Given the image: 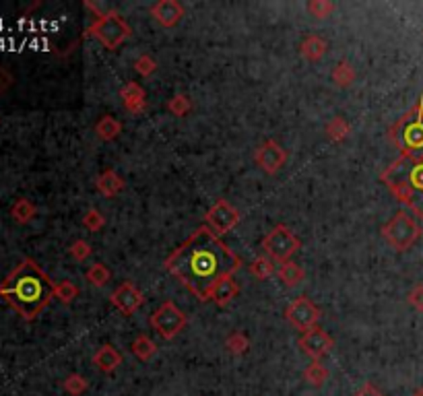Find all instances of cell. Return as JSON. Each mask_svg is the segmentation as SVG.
I'll return each mask as SVG.
<instances>
[{
    "label": "cell",
    "instance_id": "6da1fadb",
    "mask_svg": "<svg viewBox=\"0 0 423 396\" xmlns=\"http://www.w3.org/2000/svg\"><path fill=\"white\" fill-rule=\"evenodd\" d=\"M240 267V256L231 252L209 227H198L165 260V269L200 302L211 300L215 285L231 277Z\"/></svg>",
    "mask_w": 423,
    "mask_h": 396
},
{
    "label": "cell",
    "instance_id": "7a4b0ae2",
    "mask_svg": "<svg viewBox=\"0 0 423 396\" xmlns=\"http://www.w3.org/2000/svg\"><path fill=\"white\" fill-rule=\"evenodd\" d=\"M56 285L31 258H23L0 283V298L23 318L33 320L52 302Z\"/></svg>",
    "mask_w": 423,
    "mask_h": 396
},
{
    "label": "cell",
    "instance_id": "3957f363",
    "mask_svg": "<svg viewBox=\"0 0 423 396\" xmlns=\"http://www.w3.org/2000/svg\"><path fill=\"white\" fill-rule=\"evenodd\" d=\"M380 180L399 202L423 219V153L401 155L380 174Z\"/></svg>",
    "mask_w": 423,
    "mask_h": 396
},
{
    "label": "cell",
    "instance_id": "277c9868",
    "mask_svg": "<svg viewBox=\"0 0 423 396\" xmlns=\"http://www.w3.org/2000/svg\"><path fill=\"white\" fill-rule=\"evenodd\" d=\"M85 6L97 10V19L87 27V37H95L107 50H116L132 35V29L128 27V23L116 10L101 12L99 6H95L93 2H85Z\"/></svg>",
    "mask_w": 423,
    "mask_h": 396
},
{
    "label": "cell",
    "instance_id": "5b68a950",
    "mask_svg": "<svg viewBox=\"0 0 423 396\" xmlns=\"http://www.w3.org/2000/svg\"><path fill=\"white\" fill-rule=\"evenodd\" d=\"M391 140L401 149L403 155L423 153V95L391 128Z\"/></svg>",
    "mask_w": 423,
    "mask_h": 396
},
{
    "label": "cell",
    "instance_id": "8992f818",
    "mask_svg": "<svg viewBox=\"0 0 423 396\" xmlns=\"http://www.w3.org/2000/svg\"><path fill=\"white\" fill-rule=\"evenodd\" d=\"M382 236H384V240L389 242L391 248H395L397 252H405L422 238V227L409 213L399 211L382 227Z\"/></svg>",
    "mask_w": 423,
    "mask_h": 396
},
{
    "label": "cell",
    "instance_id": "52a82bcc",
    "mask_svg": "<svg viewBox=\"0 0 423 396\" xmlns=\"http://www.w3.org/2000/svg\"><path fill=\"white\" fill-rule=\"evenodd\" d=\"M300 248H302L300 238L287 225H277L262 240V250L269 254L273 262H281V264L287 262Z\"/></svg>",
    "mask_w": 423,
    "mask_h": 396
},
{
    "label": "cell",
    "instance_id": "ba28073f",
    "mask_svg": "<svg viewBox=\"0 0 423 396\" xmlns=\"http://www.w3.org/2000/svg\"><path fill=\"white\" fill-rule=\"evenodd\" d=\"M188 320H186V314L174 304V302H163L153 314H151V326L153 331L165 339V341H172L176 339L184 329H186Z\"/></svg>",
    "mask_w": 423,
    "mask_h": 396
},
{
    "label": "cell",
    "instance_id": "9c48e42d",
    "mask_svg": "<svg viewBox=\"0 0 423 396\" xmlns=\"http://www.w3.org/2000/svg\"><path fill=\"white\" fill-rule=\"evenodd\" d=\"M285 316H287L289 324L304 335V333L316 329V324L320 320V310L312 300H308L306 295H300L287 306Z\"/></svg>",
    "mask_w": 423,
    "mask_h": 396
},
{
    "label": "cell",
    "instance_id": "30bf717a",
    "mask_svg": "<svg viewBox=\"0 0 423 396\" xmlns=\"http://www.w3.org/2000/svg\"><path fill=\"white\" fill-rule=\"evenodd\" d=\"M207 221V227L215 233V236H223V233H229L238 223H240V211L229 205L225 198H219L207 213L205 217Z\"/></svg>",
    "mask_w": 423,
    "mask_h": 396
},
{
    "label": "cell",
    "instance_id": "8fae6325",
    "mask_svg": "<svg viewBox=\"0 0 423 396\" xmlns=\"http://www.w3.org/2000/svg\"><path fill=\"white\" fill-rule=\"evenodd\" d=\"M298 345H300V349H302L308 357H312V362H320V359L333 349L335 341H333L322 329L316 326V329L304 333V335L300 337Z\"/></svg>",
    "mask_w": 423,
    "mask_h": 396
},
{
    "label": "cell",
    "instance_id": "7c38bea8",
    "mask_svg": "<svg viewBox=\"0 0 423 396\" xmlns=\"http://www.w3.org/2000/svg\"><path fill=\"white\" fill-rule=\"evenodd\" d=\"M110 302L114 308H118L124 316H130L134 314L143 304H145V298L141 293V289L136 285H132L130 281H124L122 285L116 287V291L110 295Z\"/></svg>",
    "mask_w": 423,
    "mask_h": 396
},
{
    "label": "cell",
    "instance_id": "4fadbf2b",
    "mask_svg": "<svg viewBox=\"0 0 423 396\" xmlns=\"http://www.w3.org/2000/svg\"><path fill=\"white\" fill-rule=\"evenodd\" d=\"M254 159H256V165H258L262 171H267V174H277V171L287 163V151H285L279 143L267 140L265 145L258 147Z\"/></svg>",
    "mask_w": 423,
    "mask_h": 396
},
{
    "label": "cell",
    "instance_id": "5bb4252c",
    "mask_svg": "<svg viewBox=\"0 0 423 396\" xmlns=\"http://www.w3.org/2000/svg\"><path fill=\"white\" fill-rule=\"evenodd\" d=\"M151 17L163 25V27H174L180 23V19L184 17V6L178 0H159L149 8Z\"/></svg>",
    "mask_w": 423,
    "mask_h": 396
},
{
    "label": "cell",
    "instance_id": "9a60e30c",
    "mask_svg": "<svg viewBox=\"0 0 423 396\" xmlns=\"http://www.w3.org/2000/svg\"><path fill=\"white\" fill-rule=\"evenodd\" d=\"M120 97L124 101V107L130 114H143L147 110V95H145V89L138 83H126L120 89Z\"/></svg>",
    "mask_w": 423,
    "mask_h": 396
},
{
    "label": "cell",
    "instance_id": "2e32d148",
    "mask_svg": "<svg viewBox=\"0 0 423 396\" xmlns=\"http://www.w3.org/2000/svg\"><path fill=\"white\" fill-rule=\"evenodd\" d=\"M93 364L99 372L103 374H112L122 366V353L118 349H114L112 345H103L95 351L93 355Z\"/></svg>",
    "mask_w": 423,
    "mask_h": 396
},
{
    "label": "cell",
    "instance_id": "e0dca14e",
    "mask_svg": "<svg viewBox=\"0 0 423 396\" xmlns=\"http://www.w3.org/2000/svg\"><path fill=\"white\" fill-rule=\"evenodd\" d=\"M95 188H97L103 196H116L118 192L124 190V178H122L118 171H114V169H105V171L97 178Z\"/></svg>",
    "mask_w": 423,
    "mask_h": 396
},
{
    "label": "cell",
    "instance_id": "ac0fdd59",
    "mask_svg": "<svg viewBox=\"0 0 423 396\" xmlns=\"http://www.w3.org/2000/svg\"><path fill=\"white\" fill-rule=\"evenodd\" d=\"M238 293H240L238 283H236L231 277H227V279H223V281H219V283L215 285V289H213V293H211V300H213L217 306L225 308L234 298H238Z\"/></svg>",
    "mask_w": 423,
    "mask_h": 396
},
{
    "label": "cell",
    "instance_id": "d6986e66",
    "mask_svg": "<svg viewBox=\"0 0 423 396\" xmlns=\"http://www.w3.org/2000/svg\"><path fill=\"white\" fill-rule=\"evenodd\" d=\"M300 50H302V54H304L306 60L318 62V60L324 56V52H327V41H324L322 37H318V35H308V37L302 41Z\"/></svg>",
    "mask_w": 423,
    "mask_h": 396
},
{
    "label": "cell",
    "instance_id": "ffe728a7",
    "mask_svg": "<svg viewBox=\"0 0 423 396\" xmlns=\"http://www.w3.org/2000/svg\"><path fill=\"white\" fill-rule=\"evenodd\" d=\"M35 213H37V209H35V205H33L29 198H17V200L12 202V207H10V217H12V221L19 223V225L29 223V221L35 217Z\"/></svg>",
    "mask_w": 423,
    "mask_h": 396
},
{
    "label": "cell",
    "instance_id": "44dd1931",
    "mask_svg": "<svg viewBox=\"0 0 423 396\" xmlns=\"http://www.w3.org/2000/svg\"><path fill=\"white\" fill-rule=\"evenodd\" d=\"M279 279H281L287 287H296V285H300V283L306 279V273H304L302 267H298L296 262L287 260V262H283V264L279 267Z\"/></svg>",
    "mask_w": 423,
    "mask_h": 396
},
{
    "label": "cell",
    "instance_id": "7402d4cb",
    "mask_svg": "<svg viewBox=\"0 0 423 396\" xmlns=\"http://www.w3.org/2000/svg\"><path fill=\"white\" fill-rule=\"evenodd\" d=\"M95 132L103 140H114L122 132V124L116 118H112V116H101L99 122L95 124Z\"/></svg>",
    "mask_w": 423,
    "mask_h": 396
},
{
    "label": "cell",
    "instance_id": "603a6c76",
    "mask_svg": "<svg viewBox=\"0 0 423 396\" xmlns=\"http://www.w3.org/2000/svg\"><path fill=\"white\" fill-rule=\"evenodd\" d=\"M132 353H134L141 362H149V359L157 353V345H155V341H153L151 337L141 335V337H136L134 343H132Z\"/></svg>",
    "mask_w": 423,
    "mask_h": 396
},
{
    "label": "cell",
    "instance_id": "cb8c5ba5",
    "mask_svg": "<svg viewBox=\"0 0 423 396\" xmlns=\"http://www.w3.org/2000/svg\"><path fill=\"white\" fill-rule=\"evenodd\" d=\"M329 378V370L320 364V362H312L306 370H304V380L314 386V388H320Z\"/></svg>",
    "mask_w": 423,
    "mask_h": 396
},
{
    "label": "cell",
    "instance_id": "d4e9b609",
    "mask_svg": "<svg viewBox=\"0 0 423 396\" xmlns=\"http://www.w3.org/2000/svg\"><path fill=\"white\" fill-rule=\"evenodd\" d=\"M250 273L258 279V281H267L275 275V262L269 256H258L252 260L250 264Z\"/></svg>",
    "mask_w": 423,
    "mask_h": 396
},
{
    "label": "cell",
    "instance_id": "484cf974",
    "mask_svg": "<svg viewBox=\"0 0 423 396\" xmlns=\"http://www.w3.org/2000/svg\"><path fill=\"white\" fill-rule=\"evenodd\" d=\"M87 281L93 285V287H105L107 285V281H110V269L103 264V262H97V264H93L89 271H87Z\"/></svg>",
    "mask_w": 423,
    "mask_h": 396
},
{
    "label": "cell",
    "instance_id": "4316f807",
    "mask_svg": "<svg viewBox=\"0 0 423 396\" xmlns=\"http://www.w3.org/2000/svg\"><path fill=\"white\" fill-rule=\"evenodd\" d=\"M62 388L70 396H81L83 393L89 390V382H87V378H83L81 374H70V376L62 382Z\"/></svg>",
    "mask_w": 423,
    "mask_h": 396
},
{
    "label": "cell",
    "instance_id": "83f0119b",
    "mask_svg": "<svg viewBox=\"0 0 423 396\" xmlns=\"http://www.w3.org/2000/svg\"><path fill=\"white\" fill-rule=\"evenodd\" d=\"M327 134L333 138V140H343V138H347V134H349V124L345 122V118H341V116H337V118H333L329 124H327Z\"/></svg>",
    "mask_w": 423,
    "mask_h": 396
},
{
    "label": "cell",
    "instance_id": "f1b7e54d",
    "mask_svg": "<svg viewBox=\"0 0 423 396\" xmlns=\"http://www.w3.org/2000/svg\"><path fill=\"white\" fill-rule=\"evenodd\" d=\"M225 347H227V351L229 353H234V355H242V353H246L248 351V347H250V341H248V337L244 335V333H234V335H229L227 337V341H225Z\"/></svg>",
    "mask_w": 423,
    "mask_h": 396
},
{
    "label": "cell",
    "instance_id": "f546056e",
    "mask_svg": "<svg viewBox=\"0 0 423 396\" xmlns=\"http://www.w3.org/2000/svg\"><path fill=\"white\" fill-rule=\"evenodd\" d=\"M333 79H335L337 85H341V87H349V85L355 81V70L351 68V64H347V62H339L337 68L333 70Z\"/></svg>",
    "mask_w": 423,
    "mask_h": 396
},
{
    "label": "cell",
    "instance_id": "4dcf8cb0",
    "mask_svg": "<svg viewBox=\"0 0 423 396\" xmlns=\"http://www.w3.org/2000/svg\"><path fill=\"white\" fill-rule=\"evenodd\" d=\"M79 295V287L74 285V283H70V281H62V283H58L56 285V289H54V298H58L62 304H72L74 302V298Z\"/></svg>",
    "mask_w": 423,
    "mask_h": 396
},
{
    "label": "cell",
    "instance_id": "1f68e13d",
    "mask_svg": "<svg viewBox=\"0 0 423 396\" xmlns=\"http://www.w3.org/2000/svg\"><path fill=\"white\" fill-rule=\"evenodd\" d=\"M167 107H169V112H172L174 116L182 118V116H186V114L192 110V101H190L188 95H176V97L169 99Z\"/></svg>",
    "mask_w": 423,
    "mask_h": 396
},
{
    "label": "cell",
    "instance_id": "d6a6232c",
    "mask_svg": "<svg viewBox=\"0 0 423 396\" xmlns=\"http://www.w3.org/2000/svg\"><path fill=\"white\" fill-rule=\"evenodd\" d=\"M134 70H136L141 76H151V74L157 70V62H155L151 56L143 54V56L136 58V62H134Z\"/></svg>",
    "mask_w": 423,
    "mask_h": 396
},
{
    "label": "cell",
    "instance_id": "836d02e7",
    "mask_svg": "<svg viewBox=\"0 0 423 396\" xmlns=\"http://www.w3.org/2000/svg\"><path fill=\"white\" fill-rule=\"evenodd\" d=\"M83 225H85L89 231H99V229L105 225V217H103L97 209H91V211L83 217Z\"/></svg>",
    "mask_w": 423,
    "mask_h": 396
},
{
    "label": "cell",
    "instance_id": "e575fe53",
    "mask_svg": "<svg viewBox=\"0 0 423 396\" xmlns=\"http://www.w3.org/2000/svg\"><path fill=\"white\" fill-rule=\"evenodd\" d=\"M308 10H310L316 19H327V17L335 10V4L324 2V0H314V2L308 4Z\"/></svg>",
    "mask_w": 423,
    "mask_h": 396
},
{
    "label": "cell",
    "instance_id": "d590c367",
    "mask_svg": "<svg viewBox=\"0 0 423 396\" xmlns=\"http://www.w3.org/2000/svg\"><path fill=\"white\" fill-rule=\"evenodd\" d=\"M91 246H89V242H85V240H76V242H72V246H70V254H72V258L74 260H79V262H83V260H87L89 256H91Z\"/></svg>",
    "mask_w": 423,
    "mask_h": 396
},
{
    "label": "cell",
    "instance_id": "8d00e7d4",
    "mask_svg": "<svg viewBox=\"0 0 423 396\" xmlns=\"http://www.w3.org/2000/svg\"><path fill=\"white\" fill-rule=\"evenodd\" d=\"M409 304L417 310V312H423V285H417L409 291Z\"/></svg>",
    "mask_w": 423,
    "mask_h": 396
},
{
    "label": "cell",
    "instance_id": "74e56055",
    "mask_svg": "<svg viewBox=\"0 0 423 396\" xmlns=\"http://www.w3.org/2000/svg\"><path fill=\"white\" fill-rule=\"evenodd\" d=\"M14 79L10 74V70H6L4 66H0V95H4L10 87H12Z\"/></svg>",
    "mask_w": 423,
    "mask_h": 396
},
{
    "label": "cell",
    "instance_id": "f35d334b",
    "mask_svg": "<svg viewBox=\"0 0 423 396\" xmlns=\"http://www.w3.org/2000/svg\"><path fill=\"white\" fill-rule=\"evenodd\" d=\"M355 396H384V393L380 390V388H376L374 384H364L358 393H355Z\"/></svg>",
    "mask_w": 423,
    "mask_h": 396
},
{
    "label": "cell",
    "instance_id": "ab89813d",
    "mask_svg": "<svg viewBox=\"0 0 423 396\" xmlns=\"http://www.w3.org/2000/svg\"><path fill=\"white\" fill-rule=\"evenodd\" d=\"M413 396H423V388H422V390H417V393H415Z\"/></svg>",
    "mask_w": 423,
    "mask_h": 396
}]
</instances>
